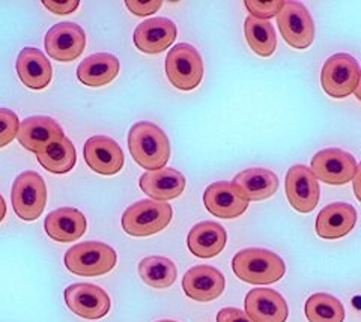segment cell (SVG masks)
Returning a JSON list of instances; mask_svg holds the SVG:
<instances>
[{
  "instance_id": "2",
  "label": "cell",
  "mask_w": 361,
  "mask_h": 322,
  "mask_svg": "<svg viewBox=\"0 0 361 322\" xmlns=\"http://www.w3.org/2000/svg\"><path fill=\"white\" fill-rule=\"evenodd\" d=\"M235 275L250 285H271L286 273V265L277 253L265 249H244L232 259Z\"/></svg>"
},
{
  "instance_id": "32",
  "label": "cell",
  "mask_w": 361,
  "mask_h": 322,
  "mask_svg": "<svg viewBox=\"0 0 361 322\" xmlns=\"http://www.w3.org/2000/svg\"><path fill=\"white\" fill-rule=\"evenodd\" d=\"M161 5H163V2H160V0H152V2H137V0H128V2H126V6L130 13L137 16V17H146V16L155 14L157 11L161 8Z\"/></svg>"
},
{
  "instance_id": "21",
  "label": "cell",
  "mask_w": 361,
  "mask_h": 322,
  "mask_svg": "<svg viewBox=\"0 0 361 322\" xmlns=\"http://www.w3.org/2000/svg\"><path fill=\"white\" fill-rule=\"evenodd\" d=\"M17 137L21 147L38 154L49 143L63 137V130L50 116H30L21 120Z\"/></svg>"
},
{
  "instance_id": "15",
  "label": "cell",
  "mask_w": 361,
  "mask_h": 322,
  "mask_svg": "<svg viewBox=\"0 0 361 322\" xmlns=\"http://www.w3.org/2000/svg\"><path fill=\"white\" fill-rule=\"evenodd\" d=\"M226 286L224 275L211 265H197L190 268L183 279L185 295L195 302L208 303L217 299Z\"/></svg>"
},
{
  "instance_id": "14",
  "label": "cell",
  "mask_w": 361,
  "mask_h": 322,
  "mask_svg": "<svg viewBox=\"0 0 361 322\" xmlns=\"http://www.w3.org/2000/svg\"><path fill=\"white\" fill-rule=\"evenodd\" d=\"M83 155L89 168L99 175H116L126 163L119 143L109 136L90 137L85 143Z\"/></svg>"
},
{
  "instance_id": "30",
  "label": "cell",
  "mask_w": 361,
  "mask_h": 322,
  "mask_svg": "<svg viewBox=\"0 0 361 322\" xmlns=\"http://www.w3.org/2000/svg\"><path fill=\"white\" fill-rule=\"evenodd\" d=\"M18 116L9 109H0V148H5L13 142L20 131Z\"/></svg>"
},
{
  "instance_id": "18",
  "label": "cell",
  "mask_w": 361,
  "mask_h": 322,
  "mask_svg": "<svg viewBox=\"0 0 361 322\" xmlns=\"http://www.w3.org/2000/svg\"><path fill=\"white\" fill-rule=\"evenodd\" d=\"M185 184L184 175L172 168L145 172L139 180L140 190L157 202H166L179 197L185 190Z\"/></svg>"
},
{
  "instance_id": "3",
  "label": "cell",
  "mask_w": 361,
  "mask_h": 322,
  "mask_svg": "<svg viewBox=\"0 0 361 322\" xmlns=\"http://www.w3.org/2000/svg\"><path fill=\"white\" fill-rule=\"evenodd\" d=\"M66 270L83 277H97L110 273L118 262L115 249L106 242L86 241L73 246L63 258Z\"/></svg>"
},
{
  "instance_id": "33",
  "label": "cell",
  "mask_w": 361,
  "mask_h": 322,
  "mask_svg": "<svg viewBox=\"0 0 361 322\" xmlns=\"http://www.w3.org/2000/svg\"><path fill=\"white\" fill-rule=\"evenodd\" d=\"M42 5L53 14L68 16L73 14L74 11L80 6V2H75V0H65V2H61V0H44Z\"/></svg>"
},
{
  "instance_id": "28",
  "label": "cell",
  "mask_w": 361,
  "mask_h": 322,
  "mask_svg": "<svg viewBox=\"0 0 361 322\" xmlns=\"http://www.w3.org/2000/svg\"><path fill=\"white\" fill-rule=\"evenodd\" d=\"M140 279L155 290H166L172 286L178 277L176 265L163 256H148L139 264Z\"/></svg>"
},
{
  "instance_id": "16",
  "label": "cell",
  "mask_w": 361,
  "mask_h": 322,
  "mask_svg": "<svg viewBox=\"0 0 361 322\" xmlns=\"http://www.w3.org/2000/svg\"><path fill=\"white\" fill-rule=\"evenodd\" d=\"M245 314L253 322H286L289 307L277 291L256 287L245 297Z\"/></svg>"
},
{
  "instance_id": "23",
  "label": "cell",
  "mask_w": 361,
  "mask_h": 322,
  "mask_svg": "<svg viewBox=\"0 0 361 322\" xmlns=\"http://www.w3.org/2000/svg\"><path fill=\"white\" fill-rule=\"evenodd\" d=\"M226 241H228V234H226V229L220 223L200 221L188 232L187 246L195 256L209 259L223 252Z\"/></svg>"
},
{
  "instance_id": "26",
  "label": "cell",
  "mask_w": 361,
  "mask_h": 322,
  "mask_svg": "<svg viewBox=\"0 0 361 322\" xmlns=\"http://www.w3.org/2000/svg\"><path fill=\"white\" fill-rule=\"evenodd\" d=\"M37 159L45 171L56 175H63L73 171L77 161V152L73 142L63 136L42 148L37 154Z\"/></svg>"
},
{
  "instance_id": "38",
  "label": "cell",
  "mask_w": 361,
  "mask_h": 322,
  "mask_svg": "<svg viewBox=\"0 0 361 322\" xmlns=\"http://www.w3.org/2000/svg\"><path fill=\"white\" fill-rule=\"evenodd\" d=\"M158 322H176V321H171V319H164V321H158Z\"/></svg>"
},
{
  "instance_id": "6",
  "label": "cell",
  "mask_w": 361,
  "mask_h": 322,
  "mask_svg": "<svg viewBox=\"0 0 361 322\" xmlns=\"http://www.w3.org/2000/svg\"><path fill=\"white\" fill-rule=\"evenodd\" d=\"M360 65L348 53H337L325 61L321 73L324 92L331 98L342 99L355 92L360 80Z\"/></svg>"
},
{
  "instance_id": "29",
  "label": "cell",
  "mask_w": 361,
  "mask_h": 322,
  "mask_svg": "<svg viewBox=\"0 0 361 322\" xmlns=\"http://www.w3.org/2000/svg\"><path fill=\"white\" fill-rule=\"evenodd\" d=\"M304 314L309 322H343L345 307L334 295L318 292L309 297Z\"/></svg>"
},
{
  "instance_id": "25",
  "label": "cell",
  "mask_w": 361,
  "mask_h": 322,
  "mask_svg": "<svg viewBox=\"0 0 361 322\" xmlns=\"http://www.w3.org/2000/svg\"><path fill=\"white\" fill-rule=\"evenodd\" d=\"M233 184L238 185L250 202L265 201L274 196L279 190V178L268 169H247L233 178Z\"/></svg>"
},
{
  "instance_id": "5",
  "label": "cell",
  "mask_w": 361,
  "mask_h": 322,
  "mask_svg": "<svg viewBox=\"0 0 361 322\" xmlns=\"http://www.w3.org/2000/svg\"><path fill=\"white\" fill-rule=\"evenodd\" d=\"M11 201L18 218L25 221L39 218L47 204V187L42 176L33 171L20 173L14 181Z\"/></svg>"
},
{
  "instance_id": "35",
  "label": "cell",
  "mask_w": 361,
  "mask_h": 322,
  "mask_svg": "<svg viewBox=\"0 0 361 322\" xmlns=\"http://www.w3.org/2000/svg\"><path fill=\"white\" fill-rule=\"evenodd\" d=\"M354 193H355L357 201L361 202V163L358 164L355 176H354Z\"/></svg>"
},
{
  "instance_id": "1",
  "label": "cell",
  "mask_w": 361,
  "mask_h": 322,
  "mask_svg": "<svg viewBox=\"0 0 361 322\" xmlns=\"http://www.w3.org/2000/svg\"><path fill=\"white\" fill-rule=\"evenodd\" d=\"M133 160L148 172L166 168L171 159V143L166 132L152 122H137L128 132Z\"/></svg>"
},
{
  "instance_id": "10",
  "label": "cell",
  "mask_w": 361,
  "mask_h": 322,
  "mask_svg": "<svg viewBox=\"0 0 361 322\" xmlns=\"http://www.w3.org/2000/svg\"><path fill=\"white\" fill-rule=\"evenodd\" d=\"M286 197L290 206L301 214L312 213L319 202V182L304 164H295L286 173Z\"/></svg>"
},
{
  "instance_id": "7",
  "label": "cell",
  "mask_w": 361,
  "mask_h": 322,
  "mask_svg": "<svg viewBox=\"0 0 361 322\" xmlns=\"http://www.w3.org/2000/svg\"><path fill=\"white\" fill-rule=\"evenodd\" d=\"M167 79L180 91H193L203 79L200 53L190 44H178L166 58Z\"/></svg>"
},
{
  "instance_id": "9",
  "label": "cell",
  "mask_w": 361,
  "mask_h": 322,
  "mask_svg": "<svg viewBox=\"0 0 361 322\" xmlns=\"http://www.w3.org/2000/svg\"><path fill=\"white\" fill-rule=\"evenodd\" d=\"M277 26L288 46L304 50L314 39V23L307 8L300 2H285L277 16Z\"/></svg>"
},
{
  "instance_id": "22",
  "label": "cell",
  "mask_w": 361,
  "mask_h": 322,
  "mask_svg": "<svg viewBox=\"0 0 361 322\" xmlns=\"http://www.w3.org/2000/svg\"><path fill=\"white\" fill-rule=\"evenodd\" d=\"M44 228L47 235L58 242H74L82 238L87 223L83 213L75 208H59L45 217Z\"/></svg>"
},
{
  "instance_id": "24",
  "label": "cell",
  "mask_w": 361,
  "mask_h": 322,
  "mask_svg": "<svg viewBox=\"0 0 361 322\" xmlns=\"http://www.w3.org/2000/svg\"><path fill=\"white\" fill-rule=\"evenodd\" d=\"M119 59L110 53H95L80 62L77 79L85 86L101 87L113 82L119 74Z\"/></svg>"
},
{
  "instance_id": "8",
  "label": "cell",
  "mask_w": 361,
  "mask_h": 322,
  "mask_svg": "<svg viewBox=\"0 0 361 322\" xmlns=\"http://www.w3.org/2000/svg\"><path fill=\"white\" fill-rule=\"evenodd\" d=\"M357 160L353 154L338 148H326L314 154L310 171L314 178L329 185H345L354 180Z\"/></svg>"
},
{
  "instance_id": "19",
  "label": "cell",
  "mask_w": 361,
  "mask_h": 322,
  "mask_svg": "<svg viewBox=\"0 0 361 322\" xmlns=\"http://www.w3.org/2000/svg\"><path fill=\"white\" fill-rule=\"evenodd\" d=\"M357 223V211L353 205L336 202L326 205L316 217V234L324 240H337L348 235Z\"/></svg>"
},
{
  "instance_id": "20",
  "label": "cell",
  "mask_w": 361,
  "mask_h": 322,
  "mask_svg": "<svg viewBox=\"0 0 361 322\" xmlns=\"http://www.w3.org/2000/svg\"><path fill=\"white\" fill-rule=\"evenodd\" d=\"M16 70L23 85L35 91L47 87L53 77L51 63L45 58V54L35 47H26L20 51Z\"/></svg>"
},
{
  "instance_id": "27",
  "label": "cell",
  "mask_w": 361,
  "mask_h": 322,
  "mask_svg": "<svg viewBox=\"0 0 361 322\" xmlns=\"http://www.w3.org/2000/svg\"><path fill=\"white\" fill-rule=\"evenodd\" d=\"M244 35L250 49L262 58H268L277 49L274 26L267 20H259L252 16L245 18Z\"/></svg>"
},
{
  "instance_id": "34",
  "label": "cell",
  "mask_w": 361,
  "mask_h": 322,
  "mask_svg": "<svg viewBox=\"0 0 361 322\" xmlns=\"http://www.w3.org/2000/svg\"><path fill=\"white\" fill-rule=\"evenodd\" d=\"M217 322H253L245 312L235 307L221 309L217 315Z\"/></svg>"
},
{
  "instance_id": "36",
  "label": "cell",
  "mask_w": 361,
  "mask_h": 322,
  "mask_svg": "<svg viewBox=\"0 0 361 322\" xmlns=\"http://www.w3.org/2000/svg\"><path fill=\"white\" fill-rule=\"evenodd\" d=\"M5 217H6V202L4 196L0 194V223H2Z\"/></svg>"
},
{
  "instance_id": "17",
  "label": "cell",
  "mask_w": 361,
  "mask_h": 322,
  "mask_svg": "<svg viewBox=\"0 0 361 322\" xmlns=\"http://www.w3.org/2000/svg\"><path fill=\"white\" fill-rule=\"evenodd\" d=\"M178 29L172 20L155 17L143 21L134 30V44L146 54H158L175 42Z\"/></svg>"
},
{
  "instance_id": "13",
  "label": "cell",
  "mask_w": 361,
  "mask_h": 322,
  "mask_svg": "<svg viewBox=\"0 0 361 322\" xmlns=\"http://www.w3.org/2000/svg\"><path fill=\"white\" fill-rule=\"evenodd\" d=\"M45 50L58 62H73L82 56L86 46L85 30L75 23H59L45 35Z\"/></svg>"
},
{
  "instance_id": "11",
  "label": "cell",
  "mask_w": 361,
  "mask_h": 322,
  "mask_svg": "<svg viewBox=\"0 0 361 322\" xmlns=\"http://www.w3.org/2000/svg\"><path fill=\"white\" fill-rule=\"evenodd\" d=\"M63 297L68 309L85 319H101L110 310V297L97 285L74 283L66 287Z\"/></svg>"
},
{
  "instance_id": "31",
  "label": "cell",
  "mask_w": 361,
  "mask_h": 322,
  "mask_svg": "<svg viewBox=\"0 0 361 322\" xmlns=\"http://www.w3.org/2000/svg\"><path fill=\"white\" fill-rule=\"evenodd\" d=\"M285 2H257V0H247L245 8L252 17L259 20H269L277 17Z\"/></svg>"
},
{
  "instance_id": "37",
  "label": "cell",
  "mask_w": 361,
  "mask_h": 322,
  "mask_svg": "<svg viewBox=\"0 0 361 322\" xmlns=\"http://www.w3.org/2000/svg\"><path fill=\"white\" fill-rule=\"evenodd\" d=\"M355 97L360 99L361 101V71H360V80H358V86H357V89H355Z\"/></svg>"
},
{
  "instance_id": "4",
  "label": "cell",
  "mask_w": 361,
  "mask_h": 322,
  "mask_svg": "<svg viewBox=\"0 0 361 322\" xmlns=\"http://www.w3.org/2000/svg\"><path fill=\"white\" fill-rule=\"evenodd\" d=\"M173 217L167 202L145 199L133 204L122 216V228L131 237H151L166 229Z\"/></svg>"
},
{
  "instance_id": "12",
  "label": "cell",
  "mask_w": 361,
  "mask_h": 322,
  "mask_svg": "<svg viewBox=\"0 0 361 322\" xmlns=\"http://www.w3.org/2000/svg\"><path fill=\"white\" fill-rule=\"evenodd\" d=\"M203 204L212 216L219 218H236L243 216L250 201L233 182H212L203 193Z\"/></svg>"
}]
</instances>
